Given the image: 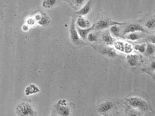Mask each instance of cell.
Masks as SVG:
<instances>
[{
    "mask_svg": "<svg viewBox=\"0 0 155 116\" xmlns=\"http://www.w3.org/2000/svg\"><path fill=\"white\" fill-rule=\"evenodd\" d=\"M16 113L19 116H33L35 111L32 105L28 103H21L16 107Z\"/></svg>",
    "mask_w": 155,
    "mask_h": 116,
    "instance_id": "2",
    "label": "cell"
},
{
    "mask_svg": "<svg viewBox=\"0 0 155 116\" xmlns=\"http://www.w3.org/2000/svg\"><path fill=\"white\" fill-rule=\"evenodd\" d=\"M133 51V46L129 43L124 42V52L127 54H130Z\"/></svg>",
    "mask_w": 155,
    "mask_h": 116,
    "instance_id": "23",
    "label": "cell"
},
{
    "mask_svg": "<svg viewBox=\"0 0 155 116\" xmlns=\"http://www.w3.org/2000/svg\"><path fill=\"white\" fill-rule=\"evenodd\" d=\"M146 43H142L141 44H136L134 47V49L136 50L138 52H140L142 53H144L146 51Z\"/></svg>",
    "mask_w": 155,
    "mask_h": 116,
    "instance_id": "19",
    "label": "cell"
},
{
    "mask_svg": "<svg viewBox=\"0 0 155 116\" xmlns=\"http://www.w3.org/2000/svg\"><path fill=\"white\" fill-rule=\"evenodd\" d=\"M151 42L153 44H155V36H153L152 37H151Z\"/></svg>",
    "mask_w": 155,
    "mask_h": 116,
    "instance_id": "26",
    "label": "cell"
},
{
    "mask_svg": "<svg viewBox=\"0 0 155 116\" xmlns=\"http://www.w3.org/2000/svg\"><path fill=\"white\" fill-rule=\"evenodd\" d=\"M128 64L131 67H135L138 65L140 61V56L135 54H130L127 57Z\"/></svg>",
    "mask_w": 155,
    "mask_h": 116,
    "instance_id": "8",
    "label": "cell"
},
{
    "mask_svg": "<svg viewBox=\"0 0 155 116\" xmlns=\"http://www.w3.org/2000/svg\"><path fill=\"white\" fill-rule=\"evenodd\" d=\"M87 38L88 39V40L91 42H96L97 40V36L94 33H88V35L87 36Z\"/></svg>",
    "mask_w": 155,
    "mask_h": 116,
    "instance_id": "25",
    "label": "cell"
},
{
    "mask_svg": "<svg viewBox=\"0 0 155 116\" xmlns=\"http://www.w3.org/2000/svg\"><path fill=\"white\" fill-rule=\"evenodd\" d=\"M92 1V0H88L86 3V4L84 5L79 11H77V14H80V15H82V16L86 15L88 14V12H90L91 8Z\"/></svg>",
    "mask_w": 155,
    "mask_h": 116,
    "instance_id": "11",
    "label": "cell"
},
{
    "mask_svg": "<svg viewBox=\"0 0 155 116\" xmlns=\"http://www.w3.org/2000/svg\"><path fill=\"white\" fill-rule=\"evenodd\" d=\"M151 67L153 68V70H155V61H153V63L151 64Z\"/></svg>",
    "mask_w": 155,
    "mask_h": 116,
    "instance_id": "27",
    "label": "cell"
},
{
    "mask_svg": "<svg viewBox=\"0 0 155 116\" xmlns=\"http://www.w3.org/2000/svg\"><path fill=\"white\" fill-rule=\"evenodd\" d=\"M58 0H43L42 7L45 8H51L56 4Z\"/></svg>",
    "mask_w": 155,
    "mask_h": 116,
    "instance_id": "15",
    "label": "cell"
},
{
    "mask_svg": "<svg viewBox=\"0 0 155 116\" xmlns=\"http://www.w3.org/2000/svg\"><path fill=\"white\" fill-rule=\"evenodd\" d=\"M124 23H120L117 21H115L113 20H111L108 18H101L94 24V29L104 30L106 29L109 27H110L113 25H124Z\"/></svg>",
    "mask_w": 155,
    "mask_h": 116,
    "instance_id": "3",
    "label": "cell"
},
{
    "mask_svg": "<svg viewBox=\"0 0 155 116\" xmlns=\"http://www.w3.org/2000/svg\"><path fill=\"white\" fill-rule=\"evenodd\" d=\"M102 53L108 55L111 57H115L118 55L116 51L111 47L105 48L104 50H103V51H102Z\"/></svg>",
    "mask_w": 155,
    "mask_h": 116,
    "instance_id": "17",
    "label": "cell"
},
{
    "mask_svg": "<svg viewBox=\"0 0 155 116\" xmlns=\"http://www.w3.org/2000/svg\"><path fill=\"white\" fill-rule=\"evenodd\" d=\"M127 39L128 40L135 41L138 40L140 38L141 36L138 33H128Z\"/></svg>",
    "mask_w": 155,
    "mask_h": 116,
    "instance_id": "20",
    "label": "cell"
},
{
    "mask_svg": "<svg viewBox=\"0 0 155 116\" xmlns=\"http://www.w3.org/2000/svg\"><path fill=\"white\" fill-rule=\"evenodd\" d=\"M124 42L118 41L114 43V46L116 49L120 52H124Z\"/></svg>",
    "mask_w": 155,
    "mask_h": 116,
    "instance_id": "21",
    "label": "cell"
},
{
    "mask_svg": "<svg viewBox=\"0 0 155 116\" xmlns=\"http://www.w3.org/2000/svg\"><path fill=\"white\" fill-rule=\"evenodd\" d=\"M38 24L43 26H46L50 24L51 20L49 16H48L46 14H41L40 18L38 21Z\"/></svg>",
    "mask_w": 155,
    "mask_h": 116,
    "instance_id": "14",
    "label": "cell"
},
{
    "mask_svg": "<svg viewBox=\"0 0 155 116\" xmlns=\"http://www.w3.org/2000/svg\"><path fill=\"white\" fill-rule=\"evenodd\" d=\"M126 102L133 108H137L142 111H148L149 107L146 100L138 96H131L126 99Z\"/></svg>",
    "mask_w": 155,
    "mask_h": 116,
    "instance_id": "1",
    "label": "cell"
},
{
    "mask_svg": "<svg viewBox=\"0 0 155 116\" xmlns=\"http://www.w3.org/2000/svg\"><path fill=\"white\" fill-rule=\"evenodd\" d=\"M40 89L35 84H30L26 87L25 89V94L26 96H30V95H33L35 93L40 92Z\"/></svg>",
    "mask_w": 155,
    "mask_h": 116,
    "instance_id": "12",
    "label": "cell"
},
{
    "mask_svg": "<svg viewBox=\"0 0 155 116\" xmlns=\"http://www.w3.org/2000/svg\"><path fill=\"white\" fill-rule=\"evenodd\" d=\"M137 32H145V31L140 24L132 23V24H130L125 28L123 33L124 35H127L128 33Z\"/></svg>",
    "mask_w": 155,
    "mask_h": 116,
    "instance_id": "6",
    "label": "cell"
},
{
    "mask_svg": "<svg viewBox=\"0 0 155 116\" xmlns=\"http://www.w3.org/2000/svg\"><path fill=\"white\" fill-rule=\"evenodd\" d=\"M93 30H94V24L91 26L90 28L87 29H81L78 27H77V30L78 33L79 34L80 37H81L83 39H86L88 33L91 32Z\"/></svg>",
    "mask_w": 155,
    "mask_h": 116,
    "instance_id": "9",
    "label": "cell"
},
{
    "mask_svg": "<svg viewBox=\"0 0 155 116\" xmlns=\"http://www.w3.org/2000/svg\"><path fill=\"white\" fill-rule=\"evenodd\" d=\"M70 36L71 42L76 45H79L82 43L79 34L78 33L76 27L75 25L74 19L72 18L71 20L70 27Z\"/></svg>",
    "mask_w": 155,
    "mask_h": 116,
    "instance_id": "5",
    "label": "cell"
},
{
    "mask_svg": "<svg viewBox=\"0 0 155 116\" xmlns=\"http://www.w3.org/2000/svg\"><path fill=\"white\" fill-rule=\"evenodd\" d=\"M146 53L148 55H152L155 52V46L154 45L151 44H148L146 46Z\"/></svg>",
    "mask_w": 155,
    "mask_h": 116,
    "instance_id": "24",
    "label": "cell"
},
{
    "mask_svg": "<svg viewBox=\"0 0 155 116\" xmlns=\"http://www.w3.org/2000/svg\"><path fill=\"white\" fill-rule=\"evenodd\" d=\"M87 0H71V3L76 8H82Z\"/></svg>",
    "mask_w": 155,
    "mask_h": 116,
    "instance_id": "18",
    "label": "cell"
},
{
    "mask_svg": "<svg viewBox=\"0 0 155 116\" xmlns=\"http://www.w3.org/2000/svg\"><path fill=\"white\" fill-rule=\"evenodd\" d=\"M145 26L149 29H154L155 27V17H154L148 21H147L145 24Z\"/></svg>",
    "mask_w": 155,
    "mask_h": 116,
    "instance_id": "22",
    "label": "cell"
},
{
    "mask_svg": "<svg viewBox=\"0 0 155 116\" xmlns=\"http://www.w3.org/2000/svg\"><path fill=\"white\" fill-rule=\"evenodd\" d=\"M113 106H114V104L112 102L107 101L101 104V105L98 107V111L102 113H105L109 111L110 110H111Z\"/></svg>",
    "mask_w": 155,
    "mask_h": 116,
    "instance_id": "10",
    "label": "cell"
},
{
    "mask_svg": "<svg viewBox=\"0 0 155 116\" xmlns=\"http://www.w3.org/2000/svg\"><path fill=\"white\" fill-rule=\"evenodd\" d=\"M102 39L105 43L107 45H112L114 43V39L109 32L103 33L102 36Z\"/></svg>",
    "mask_w": 155,
    "mask_h": 116,
    "instance_id": "13",
    "label": "cell"
},
{
    "mask_svg": "<svg viewBox=\"0 0 155 116\" xmlns=\"http://www.w3.org/2000/svg\"><path fill=\"white\" fill-rule=\"evenodd\" d=\"M56 112L61 116H69L70 114V109L65 99L59 100L54 106Z\"/></svg>",
    "mask_w": 155,
    "mask_h": 116,
    "instance_id": "4",
    "label": "cell"
},
{
    "mask_svg": "<svg viewBox=\"0 0 155 116\" xmlns=\"http://www.w3.org/2000/svg\"><path fill=\"white\" fill-rule=\"evenodd\" d=\"M77 27L81 29H87L91 27V24L89 20H87L82 15L78 18L76 21Z\"/></svg>",
    "mask_w": 155,
    "mask_h": 116,
    "instance_id": "7",
    "label": "cell"
},
{
    "mask_svg": "<svg viewBox=\"0 0 155 116\" xmlns=\"http://www.w3.org/2000/svg\"><path fill=\"white\" fill-rule=\"evenodd\" d=\"M118 26L119 25H117L112 26L110 27V32L111 35L116 37H120V29Z\"/></svg>",
    "mask_w": 155,
    "mask_h": 116,
    "instance_id": "16",
    "label": "cell"
}]
</instances>
